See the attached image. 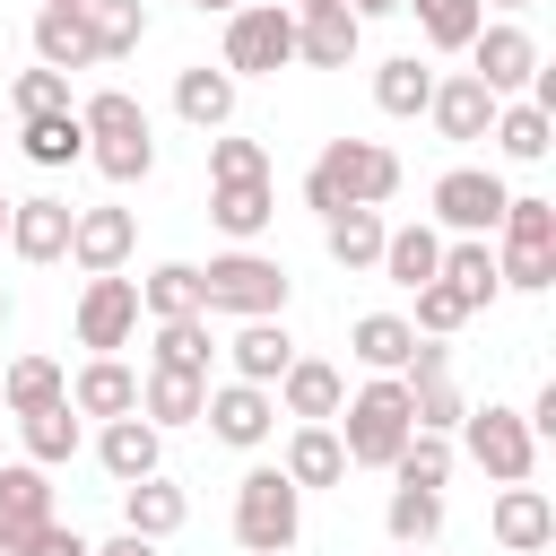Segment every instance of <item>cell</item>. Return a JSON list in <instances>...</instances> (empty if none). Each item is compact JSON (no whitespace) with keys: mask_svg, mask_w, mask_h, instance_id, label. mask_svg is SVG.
<instances>
[{"mask_svg":"<svg viewBox=\"0 0 556 556\" xmlns=\"http://www.w3.org/2000/svg\"><path fill=\"white\" fill-rule=\"evenodd\" d=\"M400 191V156L382 139H321V156L304 165V208L330 217V208H382Z\"/></svg>","mask_w":556,"mask_h":556,"instance_id":"cell-1","label":"cell"},{"mask_svg":"<svg viewBox=\"0 0 556 556\" xmlns=\"http://www.w3.org/2000/svg\"><path fill=\"white\" fill-rule=\"evenodd\" d=\"M78 130H87V165L104 182H148L156 174V130H148V104L122 96V87H96L78 104Z\"/></svg>","mask_w":556,"mask_h":556,"instance_id":"cell-2","label":"cell"},{"mask_svg":"<svg viewBox=\"0 0 556 556\" xmlns=\"http://www.w3.org/2000/svg\"><path fill=\"white\" fill-rule=\"evenodd\" d=\"M408 434H417V417H408V382L400 374H374L365 391L339 400V452H348V469H391V452Z\"/></svg>","mask_w":556,"mask_h":556,"instance_id":"cell-3","label":"cell"},{"mask_svg":"<svg viewBox=\"0 0 556 556\" xmlns=\"http://www.w3.org/2000/svg\"><path fill=\"white\" fill-rule=\"evenodd\" d=\"M495 235H504L495 278H504L513 295H547V287H556V200L513 191V200H504V217H495Z\"/></svg>","mask_w":556,"mask_h":556,"instance_id":"cell-4","label":"cell"},{"mask_svg":"<svg viewBox=\"0 0 556 556\" xmlns=\"http://www.w3.org/2000/svg\"><path fill=\"white\" fill-rule=\"evenodd\" d=\"M295 530H304V486L287 469H269V460L243 469L235 478V547L243 556H287Z\"/></svg>","mask_w":556,"mask_h":556,"instance_id":"cell-5","label":"cell"},{"mask_svg":"<svg viewBox=\"0 0 556 556\" xmlns=\"http://www.w3.org/2000/svg\"><path fill=\"white\" fill-rule=\"evenodd\" d=\"M287 295H295L287 261H269V252H252V243H235V252H217V261L200 269V304H208V313H235V321L287 313Z\"/></svg>","mask_w":556,"mask_h":556,"instance_id":"cell-6","label":"cell"},{"mask_svg":"<svg viewBox=\"0 0 556 556\" xmlns=\"http://www.w3.org/2000/svg\"><path fill=\"white\" fill-rule=\"evenodd\" d=\"M287 61H295V9H287V0H243V9H226V52H217L226 78H278Z\"/></svg>","mask_w":556,"mask_h":556,"instance_id":"cell-7","label":"cell"},{"mask_svg":"<svg viewBox=\"0 0 556 556\" xmlns=\"http://www.w3.org/2000/svg\"><path fill=\"white\" fill-rule=\"evenodd\" d=\"M452 434H460V452H469V460H478L495 486H521V478L539 469V434H530V417H521V408H504V400L469 408Z\"/></svg>","mask_w":556,"mask_h":556,"instance_id":"cell-8","label":"cell"},{"mask_svg":"<svg viewBox=\"0 0 556 556\" xmlns=\"http://www.w3.org/2000/svg\"><path fill=\"white\" fill-rule=\"evenodd\" d=\"M469 78H478L486 96H530V78H539V43H530L513 17H495V26L469 35Z\"/></svg>","mask_w":556,"mask_h":556,"instance_id":"cell-9","label":"cell"},{"mask_svg":"<svg viewBox=\"0 0 556 556\" xmlns=\"http://www.w3.org/2000/svg\"><path fill=\"white\" fill-rule=\"evenodd\" d=\"M434 226H452V235H495V217H504V182L486 174V165H452V174H434Z\"/></svg>","mask_w":556,"mask_h":556,"instance_id":"cell-10","label":"cell"},{"mask_svg":"<svg viewBox=\"0 0 556 556\" xmlns=\"http://www.w3.org/2000/svg\"><path fill=\"white\" fill-rule=\"evenodd\" d=\"M130 330H139V278H122V269L87 278L78 287V348L113 356V348H130Z\"/></svg>","mask_w":556,"mask_h":556,"instance_id":"cell-11","label":"cell"},{"mask_svg":"<svg viewBox=\"0 0 556 556\" xmlns=\"http://www.w3.org/2000/svg\"><path fill=\"white\" fill-rule=\"evenodd\" d=\"M200 426H208L217 443H235V452H261V443L278 434V400H269L261 382H217V391L200 400Z\"/></svg>","mask_w":556,"mask_h":556,"instance_id":"cell-12","label":"cell"},{"mask_svg":"<svg viewBox=\"0 0 556 556\" xmlns=\"http://www.w3.org/2000/svg\"><path fill=\"white\" fill-rule=\"evenodd\" d=\"M43 521H52V469H35V460H0V556H17Z\"/></svg>","mask_w":556,"mask_h":556,"instance_id":"cell-13","label":"cell"},{"mask_svg":"<svg viewBox=\"0 0 556 556\" xmlns=\"http://www.w3.org/2000/svg\"><path fill=\"white\" fill-rule=\"evenodd\" d=\"M130 243H139V217H130V208H113V200H104V208H78V217H70V261H78L87 278L122 269V261H130Z\"/></svg>","mask_w":556,"mask_h":556,"instance_id":"cell-14","label":"cell"},{"mask_svg":"<svg viewBox=\"0 0 556 556\" xmlns=\"http://www.w3.org/2000/svg\"><path fill=\"white\" fill-rule=\"evenodd\" d=\"M269 400H278L295 426H330V417H339V400H348V374H339V365H321V356H295V365L269 382Z\"/></svg>","mask_w":556,"mask_h":556,"instance_id":"cell-15","label":"cell"},{"mask_svg":"<svg viewBox=\"0 0 556 556\" xmlns=\"http://www.w3.org/2000/svg\"><path fill=\"white\" fill-rule=\"evenodd\" d=\"M96 460H104V478H113V486H130V478L165 469V426H148L139 408H130V417H104V434H96Z\"/></svg>","mask_w":556,"mask_h":556,"instance_id":"cell-16","label":"cell"},{"mask_svg":"<svg viewBox=\"0 0 556 556\" xmlns=\"http://www.w3.org/2000/svg\"><path fill=\"white\" fill-rule=\"evenodd\" d=\"M486 530H495V547H513V556H539L547 539H556V504H547V486H504L495 495V513H486Z\"/></svg>","mask_w":556,"mask_h":556,"instance_id":"cell-17","label":"cell"},{"mask_svg":"<svg viewBox=\"0 0 556 556\" xmlns=\"http://www.w3.org/2000/svg\"><path fill=\"white\" fill-rule=\"evenodd\" d=\"M70 217H78L70 200H9V252L35 261V269L70 261Z\"/></svg>","mask_w":556,"mask_h":556,"instance_id":"cell-18","label":"cell"},{"mask_svg":"<svg viewBox=\"0 0 556 556\" xmlns=\"http://www.w3.org/2000/svg\"><path fill=\"white\" fill-rule=\"evenodd\" d=\"M226 365H235V382H278L287 365H295V339H287V313H261V321H243L235 339H226Z\"/></svg>","mask_w":556,"mask_h":556,"instance_id":"cell-19","label":"cell"},{"mask_svg":"<svg viewBox=\"0 0 556 556\" xmlns=\"http://www.w3.org/2000/svg\"><path fill=\"white\" fill-rule=\"evenodd\" d=\"M182 521H191V495H182L165 469H148V478L122 486V530H139V539H174Z\"/></svg>","mask_w":556,"mask_h":556,"instance_id":"cell-20","label":"cell"},{"mask_svg":"<svg viewBox=\"0 0 556 556\" xmlns=\"http://www.w3.org/2000/svg\"><path fill=\"white\" fill-rule=\"evenodd\" d=\"M356 43H365V17H356V9H313V17H295V61H304V70H348Z\"/></svg>","mask_w":556,"mask_h":556,"instance_id":"cell-21","label":"cell"},{"mask_svg":"<svg viewBox=\"0 0 556 556\" xmlns=\"http://www.w3.org/2000/svg\"><path fill=\"white\" fill-rule=\"evenodd\" d=\"M495 104H504V96H486V87H478L469 70H460V78H434V96H426V113H434V130H443V139H460V148H469V139H486V122H495Z\"/></svg>","mask_w":556,"mask_h":556,"instance_id":"cell-22","label":"cell"},{"mask_svg":"<svg viewBox=\"0 0 556 556\" xmlns=\"http://www.w3.org/2000/svg\"><path fill=\"white\" fill-rule=\"evenodd\" d=\"M434 278L469 304V313H486L495 295H504V278H495V252H486V235H452L443 243V261H434Z\"/></svg>","mask_w":556,"mask_h":556,"instance_id":"cell-23","label":"cell"},{"mask_svg":"<svg viewBox=\"0 0 556 556\" xmlns=\"http://www.w3.org/2000/svg\"><path fill=\"white\" fill-rule=\"evenodd\" d=\"M35 61L43 70H96L104 52H96L87 9H35Z\"/></svg>","mask_w":556,"mask_h":556,"instance_id":"cell-24","label":"cell"},{"mask_svg":"<svg viewBox=\"0 0 556 556\" xmlns=\"http://www.w3.org/2000/svg\"><path fill=\"white\" fill-rule=\"evenodd\" d=\"M235 87H243V78L191 61V70H174V113H182L191 130H226V122H235Z\"/></svg>","mask_w":556,"mask_h":556,"instance_id":"cell-25","label":"cell"},{"mask_svg":"<svg viewBox=\"0 0 556 556\" xmlns=\"http://www.w3.org/2000/svg\"><path fill=\"white\" fill-rule=\"evenodd\" d=\"M486 139H495L513 165H539V156L556 148V113H547V104H530V96H513V104H495Z\"/></svg>","mask_w":556,"mask_h":556,"instance_id":"cell-26","label":"cell"},{"mask_svg":"<svg viewBox=\"0 0 556 556\" xmlns=\"http://www.w3.org/2000/svg\"><path fill=\"white\" fill-rule=\"evenodd\" d=\"M70 408L78 417H130L139 408V374L122 356H87V374L70 382Z\"/></svg>","mask_w":556,"mask_h":556,"instance_id":"cell-27","label":"cell"},{"mask_svg":"<svg viewBox=\"0 0 556 556\" xmlns=\"http://www.w3.org/2000/svg\"><path fill=\"white\" fill-rule=\"evenodd\" d=\"M208 217H217L235 243L269 235V217H278V191H269V174H261V182H208Z\"/></svg>","mask_w":556,"mask_h":556,"instance_id":"cell-28","label":"cell"},{"mask_svg":"<svg viewBox=\"0 0 556 556\" xmlns=\"http://www.w3.org/2000/svg\"><path fill=\"white\" fill-rule=\"evenodd\" d=\"M434 261H443V235H434V226H382V261H374V269H382L391 287L417 295V287L434 278Z\"/></svg>","mask_w":556,"mask_h":556,"instance_id":"cell-29","label":"cell"},{"mask_svg":"<svg viewBox=\"0 0 556 556\" xmlns=\"http://www.w3.org/2000/svg\"><path fill=\"white\" fill-rule=\"evenodd\" d=\"M278 469H287V478H295L304 495H313V486H339V478H348L339 426H295V434H287V460H278Z\"/></svg>","mask_w":556,"mask_h":556,"instance_id":"cell-30","label":"cell"},{"mask_svg":"<svg viewBox=\"0 0 556 556\" xmlns=\"http://www.w3.org/2000/svg\"><path fill=\"white\" fill-rule=\"evenodd\" d=\"M139 313L148 321H182V313H208L200 304V261H156L139 278Z\"/></svg>","mask_w":556,"mask_h":556,"instance_id":"cell-31","label":"cell"},{"mask_svg":"<svg viewBox=\"0 0 556 556\" xmlns=\"http://www.w3.org/2000/svg\"><path fill=\"white\" fill-rule=\"evenodd\" d=\"M408 348H417V330H408L400 313H356V330H348V356H356L365 374H400Z\"/></svg>","mask_w":556,"mask_h":556,"instance_id":"cell-32","label":"cell"},{"mask_svg":"<svg viewBox=\"0 0 556 556\" xmlns=\"http://www.w3.org/2000/svg\"><path fill=\"white\" fill-rule=\"evenodd\" d=\"M52 400H70V374H61L52 356H9V365H0V408H9V417L52 408Z\"/></svg>","mask_w":556,"mask_h":556,"instance_id":"cell-33","label":"cell"},{"mask_svg":"<svg viewBox=\"0 0 556 556\" xmlns=\"http://www.w3.org/2000/svg\"><path fill=\"white\" fill-rule=\"evenodd\" d=\"M426 96H434V70H426L417 52H391V61L374 70V104H382L391 122H417V113H426Z\"/></svg>","mask_w":556,"mask_h":556,"instance_id":"cell-34","label":"cell"},{"mask_svg":"<svg viewBox=\"0 0 556 556\" xmlns=\"http://www.w3.org/2000/svg\"><path fill=\"white\" fill-rule=\"evenodd\" d=\"M17 148H26V165H78L87 156V130H78V104L70 113H26V130H17Z\"/></svg>","mask_w":556,"mask_h":556,"instance_id":"cell-35","label":"cell"},{"mask_svg":"<svg viewBox=\"0 0 556 556\" xmlns=\"http://www.w3.org/2000/svg\"><path fill=\"white\" fill-rule=\"evenodd\" d=\"M321 243L339 269H374L382 261V208H330L321 217Z\"/></svg>","mask_w":556,"mask_h":556,"instance_id":"cell-36","label":"cell"},{"mask_svg":"<svg viewBox=\"0 0 556 556\" xmlns=\"http://www.w3.org/2000/svg\"><path fill=\"white\" fill-rule=\"evenodd\" d=\"M156 374H200L208 382V356H217V339H208V313H182V321H156Z\"/></svg>","mask_w":556,"mask_h":556,"instance_id":"cell-37","label":"cell"},{"mask_svg":"<svg viewBox=\"0 0 556 556\" xmlns=\"http://www.w3.org/2000/svg\"><path fill=\"white\" fill-rule=\"evenodd\" d=\"M200 400H208L200 374H156L148 365V382H139V417L148 426H200Z\"/></svg>","mask_w":556,"mask_h":556,"instance_id":"cell-38","label":"cell"},{"mask_svg":"<svg viewBox=\"0 0 556 556\" xmlns=\"http://www.w3.org/2000/svg\"><path fill=\"white\" fill-rule=\"evenodd\" d=\"M17 443H26V460H35V469H61V460L78 452V408H70V400L26 408V417H17Z\"/></svg>","mask_w":556,"mask_h":556,"instance_id":"cell-39","label":"cell"},{"mask_svg":"<svg viewBox=\"0 0 556 556\" xmlns=\"http://www.w3.org/2000/svg\"><path fill=\"white\" fill-rule=\"evenodd\" d=\"M382 530H391V547H434V530H443V486H391Z\"/></svg>","mask_w":556,"mask_h":556,"instance_id":"cell-40","label":"cell"},{"mask_svg":"<svg viewBox=\"0 0 556 556\" xmlns=\"http://www.w3.org/2000/svg\"><path fill=\"white\" fill-rule=\"evenodd\" d=\"M400 9L417 17V35L434 52H469V35L486 26V0H400Z\"/></svg>","mask_w":556,"mask_h":556,"instance_id":"cell-41","label":"cell"},{"mask_svg":"<svg viewBox=\"0 0 556 556\" xmlns=\"http://www.w3.org/2000/svg\"><path fill=\"white\" fill-rule=\"evenodd\" d=\"M452 460H460V452H452V434H426V426H417V434L391 452V478H400V486H443V478H452Z\"/></svg>","mask_w":556,"mask_h":556,"instance_id":"cell-42","label":"cell"},{"mask_svg":"<svg viewBox=\"0 0 556 556\" xmlns=\"http://www.w3.org/2000/svg\"><path fill=\"white\" fill-rule=\"evenodd\" d=\"M87 26H96V52H104V61H122V52H139L148 9H139V0H87Z\"/></svg>","mask_w":556,"mask_h":556,"instance_id":"cell-43","label":"cell"},{"mask_svg":"<svg viewBox=\"0 0 556 556\" xmlns=\"http://www.w3.org/2000/svg\"><path fill=\"white\" fill-rule=\"evenodd\" d=\"M261 174H269V148H261V139L208 130V182H261Z\"/></svg>","mask_w":556,"mask_h":556,"instance_id":"cell-44","label":"cell"},{"mask_svg":"<svg viewBox=\"0 0 556 556\" xmlns=\"http://www.w3.org/2000/svg\"><path fill=\"white\" fill-rule=\"evenodd\" d=\"M460 321H469V304H460L443 278H426V287H417V321H408V330H417V339H452Z\"/></svg>","mask_w":556,"mask_h":556,"instance_id":"cell-45","label":"cell"},{"mask_svg":"<svg viewBox=\"0 0 556 556\" xmlns=\"http://www.w3.org/2000/svg\"><path fill=\"white\" fill-rule=\"evenodd\" d=\"M9 96H17V113H70V70H43L35 61V70H17Z\"/></svg>","mask_w":556,"mask_h":556,"instance_id":"cell-46","label":"cell"},{"mask_svg":"<svg viewBox=\"0 0 556 556\" xmlns=\"http://www.w3.org/2000/svg\"><path fill=\"white\" fill-rule=\"evenodd\" d=\"M17 556H87V539H78L70 521H43V530H35V539H26Z\"/></svg>","mask_w":556,"mask_h":556,"instance_id":"cell-47","label":"cell"},{"mask_svg":"<svg viewBox=\"0 0 556 556\" xmlns=\"http://www.w3.org/2000/svg\"><path fill=\"white\" fill-rule=\"evenodd\" d=\"M87 556H156V539H139V530H122V539H104V547H87Z\"/></svg>","mask_w":556,"mask_h":556,"instance_id":"cell-48","label":"cell"},{"mask_svg":"<svg viewBox=\"0 0 556 556\" xmlns=\"http://www.w3.org/2000/svg\"><path fill=\"white\" fill-rule=\"evenodd\" d=\"M356 17H400V0H348Z\"/></svg>","mask_w":556,"mask_h":556,"instance_id":"cell-49","label":"cell"},{"mask_svg":"<svg viewBox=\"0 0 556 556\" xmlns=\"http://www.w3.org/2000/svg\"><path fill=\"white\" fill-rule=\"evenodd\" d=\"M287 9H295V17H313V9H348V0H287Z\"/></svg>","mask_w":556,"mask_h":556,"instance_id":"cell-50","label":"cell"},{"mask_svg":"<svg viewBox=\"0 0 556 556\" xmlns=\"http://www.w3.org/2000/svg\"><path fill=\"white\" fill-rule=\"evenodd\" d=\"M191 9H217V17H226V9H243V0H191Z\"/></svg>","mask_w":556,"mask_h":556,"instance_id":"cell-51","label":"cell"},{"mask_svg":"<svg viewBox=\"0 0 556 556\" xmlns=\"http://www.w3.org/2000/svg\"><path fill=\"white\" fill-rule=\"evenodd\" d=\"M0 243H9V191H0Z\"/></svg>","mask_w":556,"mask_h":556,"instance_id":"cell-52","label":"cell"},{"mask_svg":"<svg viewBox=\"0 0 556 556\" xmlns=\"http://www.w3.org/2000/svg\"><path fill=\"white\" fill-rule=\"evenodd\" d=\"M43 9H87V0H43Z\"/></svg>","mask_w":556,"mask_h":556,"instance_id":"cell-53","label":"cell"},{"mask_svg":"<svg viewBox=\"0 0 556 556\" xmlns=\"http://www.w3.org/2000/svg\"><path fill=\"white\" fill-rule=\"evenodd\" d=\"M495 9H530V0H495Z\"/></svg>","mask_w":556,"mask_h":556,"instance_id":"cell-54","label":"cell"},{"mask_svg":"<svg viewBox=\"0 0 556 556\" xmlns=\"http://www.w3.org/2000/svg\"><path fill=\"white\" fill-rule=\"evenodd\" d=\"M0 321H9V287H0Z\"/></svg>","mask_w":556,"mask_h":556,"instance_id":"cell-55","label":"cell"},{"mask_svg":"<svg viewBox=\"0 0 556 556\" xmlns=\"http://www.w3.org/2000/svg\"><path fill=\"white\" fill-rule=\"evenodd\" d=\"M400 556H426V547H400Z\"/></svg>","mask_w":556,"mask_h":556,"instance_id":"cell-56","label":"cell"}]
</instances>
